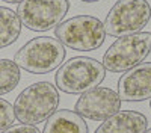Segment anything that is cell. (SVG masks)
<instances>
[{
    "mask_svg": "<svg viewBox=\"0 0 151 133\" xmlns=\"http://www.w3.org/2000/svg\"><path fill=\"white\" fill-rule=\"evenodd\" d=\"M68 9V0H24L17 6V15L27 29L45 32L59 26Z\"/></svg>",
    "mask_w": 151,
    "mask_h": 133,
    "instance_id": "obj_7",
    "label": "cell"
},
{
    "mask_svg": "<svg viewBox=\"0 0 151 133\" xmlns=\"http://www.w3.org/2000/svg\"><path fill=\"white\" fill-rule=\"evenodd\" d=\"M42 133H88V126L76 111L60 109L47 119Z\"/></svg>",
    "mask_w": 151,
    "mask_h": 133,
    "instance_id": "obj_11",
    "label": "cell"
},
{
    "mask_svg": "<svg viewBox=\"0 0 151 133\" xmlns=\"http://www.w3.org/2000/svg\"><path fill=\"white\" fill-rule=\"evenodd\" d=\"M144 133H151V129H148V130H145Z\"/></svg>",
    "mask_w": 151,
    "mask_h": 133,
    "instance_id": "obj_18",
    "label": "cell"
},
{
    "mask_svg": "<svg viewBox=\"0 0 151 133\" xmlns=\"http://www.w3.org/2000/svg\"><path fill=\"white\" fill-rule=\"evenodd\" d=\"M121 98L113 91L106 86H95L80 95L76 101L74 111L80 116L92 121H104L119 112Z\"/></svg>",
    "mask_w": 151,
    "mask_h": 133,
    "instance_id": "obj_8",
    "label": "cell"
},
{
    "mask_svg": "<svg viewBox=\"0 0 151 133\" xmlns=\"http://www.w3.org/2000/svg\"><path fill=\"white\" fill-rule=\"evenodd\" d=\"M21 79L20 67L11 59H0V95L14 91Z\"/></svg>",
    "mask_w": 151,
    "mask_h": 133,
    "instance_id": "obj_13",
    "label": "cell"
},
{
    "mask_svg": "<svg viewBox=\"0 0 151 133\" xmlns=\"http://www.w3.org/2000/svg\"><path fill=\"white\" fill-rule=\"evenodd\" d=\"M21 33V21L9 8L0 6V48L14 44Z\"/></svg>",
    "mask_w": 151,
    "mask_h": 133,
    "instance_id": "obj_12",
    "label": "cell"
},
{
    "mask_svg": "<svg viewBox=\"0 0 151 133\" xmlns=\"http://www.w3.org/2000/svg\"><path fill=\"white\" fill-rule=\"evenodd\" d=\"M14 121H15L14 106L8 100L0 98V132H3L8 127L14 126Z\"/></svg>",
    "mask_w": 151,
    "mask_h": 133,
    "instance_id": "obj_14",
    "label": "cell"
},
{
    "mask_svg": "<svg viewBox=\"0 0 151 133\" xmlns=\"http://www.w3.org/2000/svg\"><path fill=\"white\" fill-rule=\"evenodd\" d=\"M118 95L124 101H144L151 98V62L125 71L118 82Z\"/></svg>",
    "mask_w": 151,
    "mask_h": 133,
    "instance_id": "obj_9",
    "label": "cell"
},
{
    "mask_svg": "<svg viewBox=\"0 0 151 133\" xmlns=\"http://www.w3.org/2000/svg\"><path fill=\"white\" fill-rule=\"evenodd\" d=\"M2 2H6V3H21L24 0H2Z\"/></svg>",
    "mask_w": 151,
    "mask_h": 133,
    "instance_id": "obj_16",
    "label": "cell"
},
{
    "mask_svg": "<svg viewBox=\"0 0 151 133\" xmlns=\"http://www.w3.org/2000/svg\"><path fill=\"white\" fill-rule=\"evenodd\" d=\"M106 77V68L94 58H71L56 71V88L65 94H83L98 86Z\"/></svg>",
    "mask_w": 151,
    "mask_h": 133,
    "instance_id": "obj_3",
    "label": "cell"
},
{
    "mask_svg": "<svg viewBox=\"0 0 151 133\" xmlns=\"http://www.w3.org/2000/svg\"><path fill=\"white\" fill-rule=\"evenodd\" d=\"M59 106V92L50 82H36L23 89L15 98V118L23 124L36 126L47 121Z\"/></svg>",
    "mask_w": 151,
    "mask_h": 133,
    "instance_id": "obj_1",
    "label": "cell"
},
{
    "mask_svg": "<svg viewBox=\"0 0 151 133\" xmlns=\"http://www.w3.org/2000/svg\"><path fill=\"white\" fill-rule=\"evenodd\" d=\"M151 18V6L145 0H118L104 20L106 35L113 38L142 32Z\"/></svg>",
    "mask_w": 151,
    "mask_h": 133,
    "instance_id": "obj_6",
    "label": "cell"
},
{
    "mask_svg": "<svg viewBox=\"0 0 151 133\" xmlns=\"http://www.w3.org/2000/svg\"><path fill=\"white\" fill-rule=\"evenodd\" d=\"M151 52V33L139 32L116 38L103 56V65L110 73H125L141 65Z\"/></svg>",
    "mask_w": 151,
    "mask_h": 133,
    "instance_id": "obj_5",
    "label": "cell"
},
{
    "mask_svg": "<svg viewBox=\"0 0 151 133\" xmlns=\"http://www.w3.org/2000/svg\"><path fill=\"white\" fill-rule=\"evenodd\" d=\"M65 45L53 36H36L27 41L14 56V62L32 74H47L62 65Z\"/></svg>",
    "mask_w": 151,
    "mask_h": 133,
    "instance_id": "obj_2",
    "label": "cell"
},
{
    "mask_svg": "<svg viewBox=\"0 0 151 133\" xmlns=\"http://www.w3.org/2000/svg\"><path fill=\"white\" fill-rule=\"evenodd\" d=\"M150 100H151V98H150ZM150 107H151V101H150Z\"/></svg>",
    "mask_w": 151,
    "mask_h": 133,
    "instance_id": "obj_19",
    "label": "cell"
},
{
    "mask_svg": "<svg viewBox=\"0 0 151 133\" xmlns=\"http://www.w3.org/2000/svg\"><path fill=\"white\" fill-rule=\"evenodd\" d=\"M56 38L76 52H92L106 40L104 24L92 15H76L55 27Z\"/></svg>",
    "mask_w": 151,
    "mask_h": 133,
    "instance_id": "obj_4",
    "label": "cell"
},
{
    "mask_svg": "<svg viewBox=\"0 0 151 133\" xmlns=\"http://www.w3.org/2000/svg\"><path fill=\"white\" fill-rule=\"evenodd\" d=\"M147 126L148 121L144 114L122 111L104 119V123L100 124L94 133H144Z\"/></svg>",
    "mask_w": 151,
    "mask_h": 133,
    "instance_id": "obj_10",
    "label": "cell"
},
{
    "mask_svg": "<svg viewBox=\"0 0 151 133\" xmlns=\"http://www.w3.org/2000/svg\"><path fill=\"white\" fill-rule=\"evenodd\" d=\"M80 2H86V3H94V2H100V0H80Z\"/></svg>",
    "mask_w": 151,
    "mask_h": 133,
    "instance_id": "obj_17",
    "label": "cell"
},
{
    "mask_svg": "<svg viewBox=\"0 0 151 133\" xmlns=\"http://www.w3.org/2000/svg\"><path fill=\"white\" fill-rule=\"evenodd\" d=\"M2 133H42V132L32 124H15V126L8 127Z\"/></svg>",
    "mask_w": 151,
    "mask_h": 133,
    "instance_id": "obj_15",
    "label": "cell"
}]
</instances>
